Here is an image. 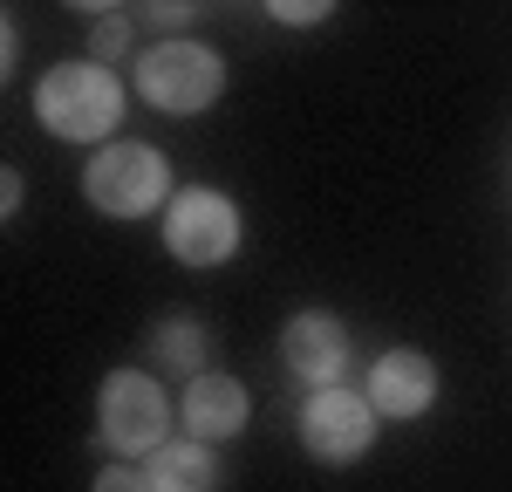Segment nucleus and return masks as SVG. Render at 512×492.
<instances>
[{
    "label": "nucleus",
    "instance_id": "6",
    "mask_svg": "<svg viewBox=\"0 0 512 492\" xmlns=\"http://www.w3.org/2000/svg\"><path fill=\"white\" fill-rule=\"evenodd\" d=\"M301 445L315 451L321 465L362 458V451L376 445V410H369V397H355V390H315L301 404Z\"/></svg>",
    "mask_w": 512,
    "mask_h": 492
},
{
    "label": "nucleus",
    "instance_id": "8",
    "mask_svg": "<svg viewBox=\"0 0 512 492\" xmlns=\"http://www.w3.org/2000/svg\"><path fill=\"white\" fill-rule=\"evenodd\" d=\"M369 410L376 417H424L437 397V369L424 349H390V356H376V369H369Z\"/></svg>",
    "mask_w": 512,
    "mask_h": 492
},
{
    "label": "nucleus",
    "instance_id": "7",
    "mask_svg": "<svg viewBox=\"0 0 512 492\" xmlns=\"http://www.w3.org/2000/svg\"><path fill=\"white\" fill-rule=\"evenodd\" d=\"M280 356H287V369H294L301 383H315V390H342V369H349V328L335 322V315H321V308H308V315L287 322Z\"/></svg>",
    "mask_w": 512,
    "mask_h": 492
},
{
    "label": "nucleus",
    "instance_id": "2",
    "mask_svg": "<svg viewBox=\"0 0 512 492\" xmlns=\"http://www.w3.org/2000/svg\"><path fill=\"white\" fill-rule=\"evenodd\" d=\"M226 89V62L205 48V41H158L144 62H137V96L164 110V117H192L212 110Z\"/></svg>",
    "mask_w": 512,
    "mask_h": 492
},
{
    "label": "nucleus",
    "instance_id": "15",
    "mask_svg": "<svg viewBox=\"0 0 512 492\" xmlns=\"http://www.w3.org/2000/svg\"><path fill=\"white\" fill-rule=\"evenodd\" d=\"M14 205H21V171H7V178H0V212H14Z\"/></svg>",
    "mask_w": 512,
    "mask_h": 492
},
{
    "label": "nucleus",
    "instance_id": "9",
    "mask_svg": "<svg viewBox=\"0 0 512 492\" xmlns=\"http://www.w3.org/2000/svg\"><path fill=\"white\" fill-rule=\"evenodd\" d=\"M246 383H233V376H192L185 383V404H178V417H185V431H192L198 445H219V438H239L246 431Z\"/></svg>",
    "mask_w": 512,
    "mask_h": 492
},
{
    "label": "nucleus",
    "instance_id": "12",
    "mask_svg": "<svg viewBox=\"0 0 512 492\" xmlns=\"http://www.w3.org/2000/svg\"><path fill=\"white\" fill-rule=\"evenodd\" d=\"M123 41H130V21H123V14H96V35H89L96 55H89V62H103V69H110V55H123Z\"/></svg>",
    "mask_w": 512,
    "mask_h": 492
},
{
    "label": "nucleus",
    "instance_id": "4",
    "mask_svg": "<svg viewBox=\"0 0 512 492\" xmlns=\"http://www.w3.org/2000/svg\"><path fill=\"white\" fill-rule=\"evenodd\" d=\"M82 192H89L96 212H110V219H144L171 192V164L151 144H103L89 158V171H82Z\"/></svg>",
    "mask_w": 512,
    "mask_h": 492
},
{
    "label": "nucleus",
    "instance_id": "10",
    "mask_svg": "<svg viewBox=\"0 0 512 492\" xmlns=\"http://www.w3.org/2000/svg\"><path fill=\"white\" fill-rule=\"evenodd\" d=\"M144 479H151V492H219V458H212V445L185 438V445H164Z\"/></svg>",
    "mask_w": 512,
    "mask_h": 492
},
{
    "label": "nucleus",
    "instance_id": "1",
    "mask_svg": "<svg viewBox=\"0 0 512 492\" xmlns=\"http://www.w3.org/2000/svg\"><path fill=\"white\" fill-rule=\"evenodd\" d=\"M35 117L62 144H96L123 123V82L103 62H62L35 82Z\"/></svg>",
    "mask_w": 512,
    "mask_h": 492
},
{
    "label": "nucleus",
    "instance_id": "3",
    "mask_svg": "<svg viewBox=\"0 0 512 492\" xmlns=\"http://www.w3.org/2000/svg\"><path fill=\"white\" fill-rule=\"evenodd\" d=\"M96 424H103V445L117 458H158L164 451V431H171V404H164L158 376L144 369H110L103 390H96Z\"/></svg>",
    "mask_w": 512,
    "mask_h": 492
},
{
    "label": "nucleus",
    "instance_id": "11",
    "mask_svg": "<svg viewBox=\"0 0 512 492\" xmlns=\"http://www.w3.org/2000/svg\"><path fill=\"white\" fill-rule=\"evenodd\" d=\"M151 349H158L171 369H192V376H205V369H198V356H205V328L185 322V315H178V322H164L158 335H151Z\"/></svg>",
    "mask_w": 512,
    "mask_h": 492
},
{
    "label": "nucleus",
    "instance_id": "13",
    "mask_svg": "<svg viewBox=\"0 0 512 492\" xmlns=\"http://www.w3.org/2000/svg\"><path fill=\"white\" fill-rule=\"evenodd\" d=\"M89 492H151L144 472H130V465H110V472H96V486Z\"/></svg>",
    "mask_w": 512,
    "mask_h": 492
},
{
    "label": "nucleus",
    "instance_id": "5",
    "mask_svg": "<svg viewBox=\"0 0 512 492\" xmlns=\"http://www.w3.org/2000/svg\"><path fill=\"white\" fill-rule=\"evenodd\" d=\"M164 246H171V260H185V267H219V260H233L239 253V205L226 199V192H212V185L178 192L171 212H164Z\"/></svg>",
    "mask_w": 512,
    "mask_h": 492
},
{
    "label": "nucleus",
    "instance_id": "14",
    "mask_svg": "<svg viewBox=\"0 0 512 492\" xmlns=\"http://www.w3.org/2000/svg\"><path fill=\"white\" fill-rule=\"evenodd\" d=\"M274 21H328L321 0H274Z\"/></svg>",
    "mask_w": 512,
    "mask_h": 492
}]
</instances>
